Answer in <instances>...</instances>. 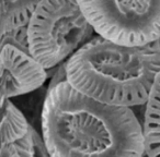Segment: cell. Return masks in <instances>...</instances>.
Masks as SVG:
<instances>
[{
  "mask_svg": "<svg viewBox=\"0 0 160 157\" xmlns=\"http://www.w3.org/2000/svg\"><path fill=\"white\" fill-rule=\"evenodd\" d=\"M41 134L51 157H145L133 109L99 103L68 82L47 92Z\"/></svg>",
  "mask_w": 160,
  "mask_h": 157,
  "instance_id": "6da1fadb",
  "label": "cell"
},
{
  "mask_svg": "<svg viewBox=\"0 0 160 157\" xmlns=\"http://www.w3.org/2000/svg\"><path fill=\"white\" fill-rule=\"evenodd\" d=\"M67 82L79 93L110 106H145L158 74L160 51L123 47L96 36L66 63Z\"/></svg>",
  "mask_w": 160,
  "mask_h": 157,
  "instance_id": "7a4b0ae2",
  "label": "cell"
},
{
  "mask_svg": "<svg viewBox=\"0 0 160 157\" xmlns=\"http://www.w3.org/2000/svg\"><path fill=\"white\" fill-rule=\"evenodd\" d=\"M97 36L76 0H43L32 16L29 51L47 71L67 62Z\"/></svg>",
  "mask_w": 160,
  "mask_h": 157,
  "instance_id": "3957f363",
  "label": "cell"
},
{
  "mask_svg": "<svg viewBox=\"0 0 160 157\" xmlns=\"http://www.w3.org/2000/svg\"><path fill=\"white\" fill-rule=\"evenodd\" d=\"M97 36L123 47L160 39V1H78Z\"/></svg>",
  "mask_w": 160,
  "mask_h": 157,
  "instance_id": "277c9868",
  "label": "cell"
},
{
  "mask_svg": "<svg viewBox=\"0 0 160 157\" xmlns=\"http://www.w3.org/2000/svg\"><path fill=\"white\" fill-rule=\"evenodd\" d=\"M1 102L14 99L42 89L48 71L28 51L5 45L1 47Z\"/></svg>",
  "mask_w": 160,
  "mask_h": 157,
  "instance_id": "5b68a950",
  "label": "cell"
},
{
  "mask_svg": "<svg viewBox=\"0 0 160 157\" xmlns=\"http://www.w3.org/2000/svg\"><path fill=\"white\" fill-rule=\"evenodd\" d=\"M38 1H0L1 47L12 45L29 51V27Z\"/></svg>",
  "mask_w": 160,
  "mask_h": 157,
  "instance_id": "8992f818",
  "label": "cell"
},
{
  "mask_svg": "<svg viewBox=\"0 0 160 157\" xmlns=\"http://www.w3.org/2000/svg\"><path fill=\"white\" fill-rule=\"evenodd\" d=\"M142 133L145 157H160V73L145 105Z\"/></svg>",
  "mask_w": 160,
  "mask_h": 157,
  "instance_id": "52a82bcc",
  "label": "cell"
},
{
  "mask_svg": "<svg viewBox=\"0 0 160 157\" xmlns=\"http://www.w3.org/2000/svg\"><path fill=\"white\" fill-rule=\"evenodd\" d=\"M1 146L13 145L29 134L31 124L11 99L1 102Z\"/></svg>",
  "mask_w": 160,
  "mask_h": 157,
  "instance_id": "ba28073f",
  "label": "cell"
},
{
  "mask_svg": "<svg viewBox=\"0 0 160 157\" xmlns=\"http://www.w3.org/2000/svg\"><path fill=\"white\" fill-rule=\"evenodd\" d=\"M21 157H51L40 132L31 126L29 134L13 144Z\"/></svg>",
  "mask_w": 160,
  "mask_h": 157,
  "instance_id": "9c48e42d",
  "label": "cell"
},
{
  "mask_svg": "<svg viewBox=\"0 0 160 157\" xmlns=\"http://www.w3.org/2000/svg\"><path fill=\"white\" fill-rule=\"evenodd\" d=\"M1 157H21L14 145L1 146Z\"/></svg>",
  "mask_w": 160,
  "mask_h": 157,
  "instance_id": "30bf717a",
  "label": "cell"
}]
</instances>
